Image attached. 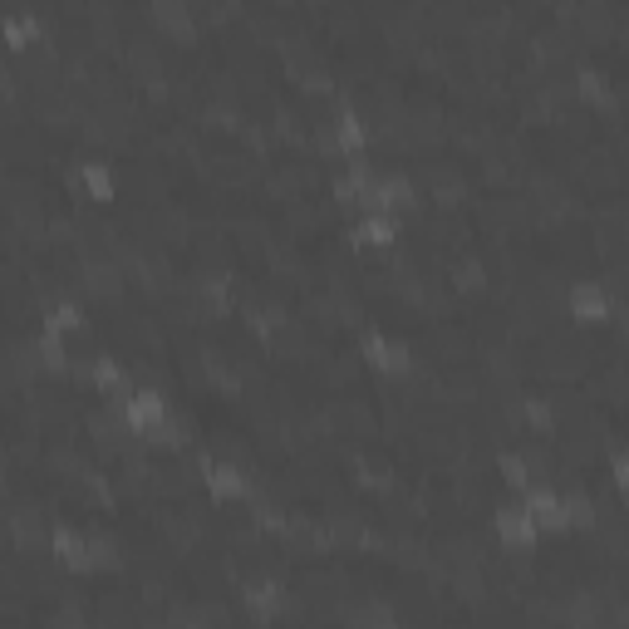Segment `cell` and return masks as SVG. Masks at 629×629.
<instances>
[{"instance_id":"cell-1","label":"cell","mask_w":629,"mask_h":629,"mask_svg":"<svg viewBox=\"0 0 629 629\" xmlns=\"http://www.w3.org/2000/svg\"><path fill=\"white\" fill-rule=\"evenodd\" d=\"M114 413H118V423L128 433H138L143 443H163V448H182L187 443L182 423L168 413V399L158 389H133L123 403H114Z\"/></svg>"},{"instance_id":"cell-14","label":"cell","mask_w":629,"mask_h":629,"mask_svg":"<svg viewBox=\"0 0 629 629\" xmlns=\"http://www.w3.org/2000/svg\"><path fill=\"white\" fill-rule=\"evenodd\" d=\"M79 281H84V290H89V295H99V300L118 295V286H123V276H118V261H84Z\"/></svg>"},{"instance_id":"cell-24","label":"cell","mask_w":629,"mask_h":629,"mask_svg":"<svg viewBox=\"0 0 629 629\" xmlns=\"http://www.w3.org/2000/svg\"><path fill=\"white\" fill-rule=\"evenodd\" d=\"M521 418H526V428H531L536 438H551V433H556V408L546 399H526Z\"/></svg>"},{"instance_id":"cell-5","label":"cell","mask_w":629,"mask_h":629,"mask_svg":"<svg viewBox=\"0 0 629 629\" xmlns=\"http://www.w3.org/2000/svg\"><path fill=\"white\" fill-rule=\"evenodd\" d=\"M202 482H207V492L222 497V502H241V497H251V482H246V472H241L236 462L202 458Z\"/></svg>"},{"instance_id":"cell-25","label":"cell","mask_w":629,"mask_h":629,"mask_svg":"<svg viewBox=\"0 0 629 629\" xmlns=\"http://www.w3.org/2000/svg\"><path fill=\"white\" fill-rule=\"evenodd\" d=\"M561 507H566V526H580V531H590V526H595V502H590V497H585V492H566V497H561Z\"/></svg>"},{"instance_id":"cell-11","label":"cell","mask_w":629,"mask_h":629,"mask_svg":"<svg viewBox=\"0 0 629 629\" xmlns=\"http://www.w3.org/2000/svg\"><path fill=\"white\" fill-rule=\"evenodd\" d=\"M354 241H364V246H394V241H399V217H389V212H364L359 227H354Z\"/></svg>"},{"instance_id":"cell-27","label":"cell","mask_w":629,"mask_h":629,"mask_svg":"<svg viewBox=\"0 0 629 629\" xmlns=\"http://www.w3.org/2000/svg\"><path fill=\"white\" fill-rule=\"evenodd\" d=\"M349 625H354V629H399V625H394V615H389L384 605H364V610H354V615H349Z\"/></svg>"},{"instance_id":"cell-34","label":"cell","mask_w":629,"mask_h":629,"mask_svg":"<svg viewBox=\"0 0 629 629\" xmlns=\"http://www.w3.org/2000/svg\"><path fill=\"white\" fill-rule=\"evenodd\" d=\"M128 59H133V64H138L143 74H158V55H153L148 45H133V50H128Z\"/></svg>"},{"instance_id":"cell-13","label":"cell","mask_w":629,"mask_h":629,"mask_svg":"<svg viewBox=\"0 0 629 629\" xmlns=\"http://www.w3.org/2000/svg\"><path fill=\"white\" fill-rule=\"evenodd\" d=\"M428 192H433L443 207H458L462 197H467V177H462L458 168H443V163L433 168V163H428Z\"/></svg>"},{"instance_id":"cell-3","label":"cell","mask_w":629,"mask_h":629,"mask_svg":"<svg viewBox=\"0 0 629 629\" xmlns=\"http://www.w3.org/2000/svg\"><path fill=\"white\" fill-rule=\"evenodd\" d=\"M359 354L379 369V374H408V344L403 340H389V335H379V330H369L364 340H359Z\"/></svg>"},{"instance_id":"cell-16","label":"cell","mask_w":629,"mask_h":629,"mask_svg":"<svg viewBox=\"0 0 629 629\" xmlns=\"http://www.w3.org/2000/svg\"><path fill=\"white\" fill-rule=\"evenodd\" d=\"M153 20H158L168 35H177V40H192V30H197L187 0H158V5H153Z\"/></svg>"},{"instance_id":"cell-39","label":"cell","mask_w":629,"mask_h":629,"mask_svg":"<svg viewBox=\"0 0 629 629\" xmlns=\"http://www.w3.org/2000/svg\"><path fill=\"white\" fill-rule=\"evenodd\" d=\"M10 94H15V79H10V69L0 64V99H10Z\"/></svg>"},{"instance_id":"cell-18","label":"cell","mask_w":629,"mask_h":629,"mask_svg":"<svg viewBox=\"0 0 629 629\" xmlns=\"http://www.w3.org/2000/svg\"><path fill=\"white\" fill-rule=\"evenodd\" d=\"M50 551L59 556V566L84 571V536H79L74 526H55V531H50Z\"/></svg>"},{"instance_id":"cell-37","label":"cell","mask_w":629,"mask_h":629,"mask_svg":"<svg viewBox=\"0 0 629 629\" xmlns=\"http://www.w3.org/2000/svg\"><path fill=\"white\" fill-rule=\"evenodd\" d=\"M610 477H615V487H625V482H629V458L620 453V448L610 453Z\"/></svg>"},{"instance_id":"cell-12","label":"cell","mask_w":629,"mask_h":629,"mask_svg":"<svg viewBox=\"0 0 629 629\" xmlns=\"http://www.w3.org/2000/svg\"><path fill=\"white\" fill-rule=\"evenodd\" d=\"M89 379H94V384H99L104 394H114V403H123L128 394H133V384H128V369H123L118 359H109V354L89 364Z\"/></svg>"},{"instance_id":"cell-22","label":"cell","mask_w":629,"mask_h":629,"mask_svg":"<svg viewBox=\"0 0 629 629\" xmlns=\"http://www.w3.org/2000/svg\"><path fill=\"white\" fill-rule=\"evenodd\" d=\"M40 330H50V335H69V330H84V315H79V305H69V300H59L45 310V325Z\"/></svg>"},{"instance_id":"cell-33","label":"cell","mask_w":629,"mask_h":629,"mask_svg":"<svg viewBox=\"0 0 629 629\" xmlns=\"http://www.w3.org/2000/svg\"><path fill=\"white\" fill-rule=\"evenodd\" d=\"M330 541H369V531H364L359 521H349V516H340V521L330 526Z\"/></svg>"},{"instance_id":"cell-7","label":"cell","mask_w":629,"mask_h":629,"mask_svg":"<svg viewBox=\"0 0 629 629\" xmlns=\"http://www.w3.org/2000/svg\"><path fill=\"white\" fill-rule=\"evenodd\" d=\"M241 600H246V610H251L256 620H276V615L286 610V590H281L276 580H246V585H241Z\"/></svg>"},{"instance_id":"cell-30","label":"cell","mask_w":629,"mask_h":629,"mask_svg":"<svg viewBox=\"0 0 629 629\" xmlns=\"http://www.w3.org/2000/svg\"><path fill=\"white\" fill-rule=\"evenodd\" d=\"M207 374H212V379H217V384H222L227 394H236V389H241V374H236L231 364H222L217 354H207Z\"/></svg>"},{"instance_id":"cell-32","label":"cell","mask_w":629,"mask_h":629,"mask_svg":"<svg viewBox=\"0 0 629 629\" xmlns=\"http://www.w3.org/2000/svg\"><path fill=\"white\" fill-rule=\"evenodd\" d=\"M580 25H585L590 35H610V10H605V5H590V10H580Z\"/></svg>"},{"instance_id":"cell-8","label":"cell","mask_w":629,"mask_h":629,"mask_svg":"<svg viewBox=\"0 0 629 629\" xmlns=\"http://www.w3.org/2000/svg\"><path fill=\"white\" fill-rule=\"evenodd\" d=\"M0 35H5L15 50H25V45H35V40L45 45V35H50V30H45V20H40V15L20 10V15H5V20H0Z\"/></svg>"},{"instance_id":"cell-19","label":"cell","mask_w":629,"mask_h":629,"mask_svg":"<svg viewBox=\"0 0 629 629\" xmlns=\"http://www.w3.org/2000/svg\"><path fill=\"white\" fill-rule=\"evenodd\" d=\"M286 536L295 546H315V551L330 546V526H320V521H310V516H286Z\"/></svg>"},{"instance_id":"cell-4","label":"cell","mask_w":629,"mask_h":629,"mask_svg":"<svg viewBox=\"0 0 629 629\" xmlns=\"http://www.w3.org/2000/svg\"><path fill=\"white\" fill-rule=\"evenodd\" d=\"M571 315L580 325H605L615 315V300L605 295L600 281H575L571 286Z\"/></svg>"},{"instance_id":"cell-9","label":"cell","mask_w":629,"mask_h":629,"mask_svg":"<svg viewBox=\"0 0 629 629\" xmlns=\"http://www.w3.org/2000/svg\"><path fill=\"white\" fill-rule=\"evenodd\" d=\"M575 94H580L585 104L605 109V114L620 104V99H615V89H610V74H605V69H580V74H575Z\"/></svg>"},{"instance_id":"cell-21","label":"cell","mask_w":629,"mask_h":629,"mask_svg":"<svg viewBox=\"0 0 629 629\" xmlns=\"http://www.w3.org/2000/svg\"><path fill=\"white\" fill-rule=\"evenodd\" d=\"M84 571H118V546L109 536H84Z\"/></svg>"},{"instance_id":"cell-20","label":"cell","mask_w":629,"mask_h":629,"mask_svg":"<svg viewBox=\"0 0 629 629\" xmlns=\"http://www.w3.org/2000/svg\"><path fill=\"white\" fill-rule=\"evenodd\" d=\"M35 354H40V369H50V374H69V349H64V340L59 335H50V330H40V340H35Z\"/></svg>"},{"instance_id":"cell-35","label":"cell","mask_w":629,"mask_h":629,"mask_svg":"<svg viewBox=\"0 0 629 629\" xmlns=\"http://www.w3.org/2000/svg\"><path fill=\"white\" fill-rule=\"evenodd\" d=\"M458 286L462 290H477V286H482V266H477V261H462V266H458Z\"/></svg>"},{"instance_id":"cell-17","label":"cell","mask_w":629,"mask_h":629,"mask_svg":"<svg viewBox=\"0 0 629 629\" xmlns=\"http://www.w3.org/2000/svg\"><path fill=\"white\" fill-rule=\"evenodd\" d=\"M561 620H566L571 629H610V625H605V615H600V600H595L590 590L571 595V605L561 610Z\"/></svg>"},{"instance_id":"cell-31","label":"cell","mask_w":629,"mask_h":629,"mask_svg":"<svg viewBox=\"0 0 629 629\" xmlns=\"http://www.w3.org/2000/svg\"><path fill=\"white\" fill-rule=\"evenodd\" d=\"M256 526H261V531L286 536V512H281V507H271V502H256Z\"/></svg>"},{"instance_id":"cell-26","label":"cell","mask_w":629,"mask_h":629,"mask_svg":"<svg viewBox=\"0 0 629 629\" xmlns=\"http://www.w3.org/2000/svg\"><path fill=\"white\" fill-rule=\"evenodd\" d=\"M497 472H502V482L516 487V492H526V487H531V467H526L521 453H502V458H497Z\"/></svg>"},{"instance_id":"cell-6","label":"cell","mask_w":629,"mask_h":629,"mask_svg":"<svg viewBox=\"0 0 629 629\" xmlns=\"http://www.w3.org/2000/svg\"><path fill=\"white\" fill-rule=\"evenodd\" d=\"M492 526H497V541L512 546V551H531V546H536V526H531V516L521 512V507H512V502L492 512Z\"/></svg>"},{"instance_id":"cell-10","label":"cell","mask_w":629,"mask_h":629,"mask_svg":"<svg viewBox=\"0 0 629 629\" xmlns=\"http://www.w3.org/2000/svg\"><path fill=\"white\" fill-rule=\"evenodd\" d=\"M330 138H335V148H340L344 158H359L364 143H369V128H364V118L354 114V109H344V114L335 118V128H330Z\"/></svg>"},{"instance_id":"cell-36","label":"cell","mask_w":629,"mask_h":629,"mask_svg":"<svg viewBox=\"0 0 629 629\" xmlns=\"http://www.w3.org/2000/svg\"><path fill=\"white\" fill-rule=\"evenodd\" d=\"M335 202H340V207H359V192H354L349 177H335Z\"/></svg>"},{"instance_id":"cell-2","label":"cell","mask_w":629,"mask_h":629,"mask_svg":"<svg viewBox=\"0 0 629 629\" xmlns=\"http://www.w3.org/2000/svg\"><path fill=\"white\" fill-rule=\"evenodd\" d=\"M521 512L531 516L536 531H566V507H561V492H551L546 482H531L526 487V502Z\"/></svg>"},{"instance_id":"cell-29","label":"cell","mask_w":629,"mask_h":629,"mask_svg":"<svg viewBox=\"0 0 629 629\" xmlns=\"http://www.w3.org/2000/svg\"><path fill=\"white\" fill-rule=\"evenodd\" d=\"M246 320H251V330H256V335H266V340H276V330H281V315H271L266 305H251V310H246Z\"/></svg>"},{"instance_id":"cell-28","label":"cell","mask_w":629,"mask_h":629,"mask_svg":"<svg viewBox=\"0 0 629 629\" xmlns=\"http://www.w3.org/2000/svg\"><path fill=\"white\" fill-rule=\"evenodd\" d=\"M354 467H359V482H369V487H389L394 482V472L379 458H354Z\"/></svg>"},{"instance_id":"cell-38","label":"cell","mask_w":629,"mask_h":629,"mask_svg":"<svg viewBox=\"0 0 629 629\" xmlns=\"http://www.w3.org/2000/svg\"><path fill=\"white\" fill-rule=\"evenodd\" d=\"M55 629H84V620H79L74 610H59V615H55Z\"/></svg>"},{"instance_id":"cell-15","label":"cell","mask_w":629,"mask_h":629,"mask_svg":"<svg viewBox=\"0 0 629 629\" xmlns=\"http://www.w3.org/2000/svg\"><path fill=\"white\" fill-rule=\"evenodd\" d=\"M10 536H15V546H25V551L50 546V526H45V516L40 512H15L10 516Z\"/></svg>"},{"instance_id":"cell-23","label":"cell","mask_w":629,"mask_h":629,"mask_svg":"<svg viewBox=\"0 0 629 629\" xmlns=\"http://www.w3.org/2000/svg\"><path fill=\"white\" fill-rule=\"evenodd\" d=\"M79 182H84V187H89V197H99V202H109V197L118 192L114 172L104 168V163H84V168H79Z\"/></svg>"}]
</instances>
